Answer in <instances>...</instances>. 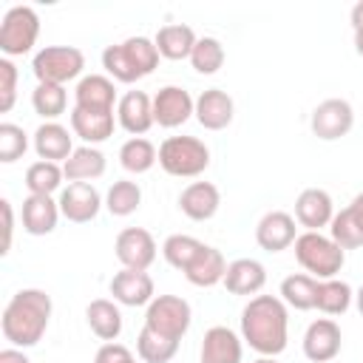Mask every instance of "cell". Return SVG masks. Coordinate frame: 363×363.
Returning <instances> with one entry per match:
<instances>
[{
	"instance_id": "1",
	"label": "cell",
	"mask_w": 363,
	"mask_h": 363,
	"mask_svg": "<svg viewBox=\"0 0 363 363\" xmlns=\"http://www.w3.org/2000/svg\"><path fill=\"white\" fill-rule=\"evenodd\" d=\"M241 340L261 357H278L289 340V312L275 295H252L241 309Z\"/></svg>"
},
{
	"instance_id": "2",
	"label": "cell",
	"mask_w": 363,
	"mask_h": 363,
	"mask_svg": "<svg viewBox=\"0 0 363 363\" xmlns=\"http://www.w3.org/2000/svg\"><path fill=\"white\" fill-rule=\"evenodd\" d=\"M51 309H54V303H51V295L45 289L28 286V289L14 292L3 309V318H0L3 337L17 349L37 346L48 329Z\"/></svg>"
},
{
	"instance_id": "3",
	"label": "cell",
	"mask_w": 363,
	"mask_h": 363,
	"mask_svg": "<svg viewBox=\"0 0 363 363\" xmlns=\"http://www.w3.org/2000/svg\"><path fill=\"white\" fill-rule=\"evenodd\" d=\"M159 48L150 37H128L122 43H113L102 51V68L113 82H136L142 77H150L159 65Z\"/></svg>"
},
{
	"instance_id": "4",
	"label": "cell",
	"mask_w": 363,
	"mask_h": 363,
	"mask_svg": "<svg viewBox=\"0 0 363 363\" xmlns=\"http://www.w3.org/2000/svg\"><path fill=\"white\" fill-rule=\"evenodd\" d=\"M292 247H295L298 264L318 281L335 278L346 264V250L340 244H335L332 235H323V233H315V230L301 233Z\"/></svg>"
},
{
	"instance_id": "5",
	"label": "cell",
	"mask_w": 363,
	"mask_h": 363,
	"mask_svg": "<svg viewBox=\"0 0 363 363\" xmlns=\"http://www.w3.org/2000/svg\"><path fill=\"white\" fill-rule=\"evenodd\" d=\"M159 167L176 179H196L210 167V147L199 136H167L159 145Z\"/></svg>"
},
{
	"instance_id": "6",
	"label": "cell",
	"mask_w": 363,
	"mask_h": 363,
	"mask_svg": "<svg viewBox=\"0 0 363 363\" xmlns=\"http://www.w3.org/2000/svg\"><path fill=\"white\" fill-rule=\"evenodd\" d=\"M82 68H85V54L77 45H45L31 60V71L37 82H51V85H65L77 79Z\"/></svg>"
},
{
	"instance_id": "7",
	"label": "cell",
	"mask_w": 363,
	"mask_h": 363,
	"mask_svg": "<svg viewBox=\"0 0 363 363\" xmlns=\"http://www.w3.org/2000/svg\"><path fill=\"white\" fill-rule=\"evenodd\" d=\"M40 37V14L31 6H11L0 23V51L6 57H23Z\"/></svg>"
},
{
	"instance_id": "8",
	"label": "cell",
	"mask_w": 363,
	"mask_h": 363,
	"mask_svg": "<svg viewBox=\"0 0 363 363\" xmlns=\"http://www.w3.org/2000/svg\"><path fill=\"white\" fill-rule=\"evenodd\" d=\"M190 323H193V309L182 295H156L145 309V326L170 340H182Z\"/></svg>"
},
{
	"instance_id": "9",
	"label": "cell",
	"mask_w": 363,
	"mask_h": 363,
	"mask_svg": "<svg viewBox=\"0 0 363 363\" xmlns=\"http://www.w3.org/2000/svg\"><path fill=\"white\" fill-rule=\"evenodd\" d=\"M352 125H354V111L346 99H337V96L318 102L312 111V119H309L312 133L323 142H335V139L346 136L352 130Z\"/></svg>"
},
{
	"instance_id": "10",
	"label": "cell",
	"mask_w": 363,
	"mask_h": 363,
	"mask_svg": "<svg viewBox=\"0 0 363 363\" xmlns=\"http://www.w3.org/2000/svg\"><path fill=\"white\" fill-rule=\"evenodd\" d=\"M60 213L71 221V224H88L99 216L102 210V196L99 190L91 184V182H68L62 190H60Z\"/></svg>"
},
{
	"instance_id": "11",
	"label": "cell",
	"mask_w": 363,
	"mask_h": 363,
	"mask_svg": "<svg viewBox=\"0 0 363 363\" xmlns=\"http://www.w3.org/2000/svg\"><path fill=\"white\" fill-rule=\"evenodd\" d=\"M113 252L122 264V269H145L156 261V241L145 227H125L116 241H113Z\"/></svg>"
},
{
	"instance_id": "12",
	"label": "cell",
	"mask_w": 363,
	"mask_h": 363,
	"mask_svg": "<svg viewBox=\"0 0 363 363\" xmlns=\"http://www.w3.org/2000/svg\"><path fill=\"white\" fill-rule=\"evenodd\" d=\"M196 113V99L182 85H164L153 96V122L159 128H179Z\"/></svg>"
},
{
	"instance_id": "13",
	"label": "cell",
	"mask_w": 363,
	"mask_h": 363,
	"mask_svg": "<svg viewBox=\"0 0 363 363\" xmlns=\"http://www.w3.org/2000/svg\"><path fill=\"white\" fill-rule=\"evenodd\" d=\"M340 346H343V335H340V326L332 318H318L303 332V354L312 363L335 360L340 354Z\"/></svg>"
},
{
	"instance_id": "14",
	"label": "cell",
	"mask_w": 363,
	"mask_h": 363,
	"mask_svg": "<svg viewBox=\"0 0 363 363\" xmlns=\"http://www.w3.org/2000/svg\"><path fill=\"white\" fill-rule=\"evenodd\" d=\"M295 230H298L295 227V216H289L284 210H269L255 224V241L267 252H281V250L295 244V238H298Z\"/></svg>"
},
{
	"instance_id": "15",
	"label": "cell",
	"mask_w": 363,
	"mask_h": 363,
	"mask_svg": "<svg viewBox=\"0 0 363 363\" xmlns=\"http://www.w3.org/2000/svg\"><path fill=\"white\" fill-rule=\"evenodd\" d=\"M108 289H111L113 301L122 306H147L156 298L153 278L145 269H119L111 278Z\"/></svg>"
},
{
	"instance_id": "16",
	"label": "cell",
	"mask_w": 363,
	"mask_h": 363,
	"mask_svg": "<svg viewBox=\"0 0 363 363\" xmlns=\"http://www.w3.org/2000/svg\"><path fill=\"white\" fill-rule=\"evenodd\" d=\"M116 122L130 136L147 133L156 125L153 122V96H147L145 91H128V94H122L119 96V105H116Z\"/></svg>"
},
{
	"instance_id": "17",
	"label": "cell",
	"mask_w": 363,
	"mask_h": 363,
	"mask_svg": "<svg viewBox=\"0 0 363 363\" xmlns=\"http://www.w3.org/2000/svg\"><path fill=\"white\" fill-rule=\"evenodd\" d=\"M335 218V201L320 187H306L295 199V221L306 230L320 233V227H329Z\"/></svg>"
},
{
	"instance_id": "18",
	"label": "cell",
	"mask_w": 363,
	"mask_h": 363,
	"mask_svg": "<svg viewBox=\"0 0 363 363\" xmlns=\"http://www.w3.org/2000/svg\"><path fill=\"white\" fill-rule=\"evenodd\" d=\"M244 357V340L230 326H210L201 340L199 360L201 363H241Z\"/></svg>"
},
{
	"instance_id": "19",
	"label": "cell",
	"mask_w": 363,
	"mask_h": 363,
	"mask_svg": "<svg viewBox=\"0 0 363 363\" xmlns=\"http://www.w3.org/2000/svg\"><path fill=\"white\" fill-rule=\"evenodd\" d=\"M235 113V102L227 91L221 88H207L196 96V119L204 130H224L233 122Z\"/></svg>"
},
{
	"instance_id": "20",
	"label": "cell",
	"mask_w": 363,
	"mask_h": 363,
	"mask_svg": "<svg viewBox=\"0 0 363 363\" xmlns=\"http://www.w3.org/2000/svg\"><path fill=\"white\" fill-rule=\"evenodd\" d=\"M221 207V193L213 182H190L179 193V210L190 221H210Z\"/></svg>"
},
{
	"instance_id": "21",
	"label": "cell",
	"mask_w": 363,
	"mask_h": 363,
	"mask_svg": "<svg viewBox=\"0 0 363 363\" xmlns=\"http://www.w3.org/2000/svg\"><path fill=\"white\" fill-rule=\"evenodd\" d=\"M74 105L88 108V111H113V105H119L113 79L108 74L79 77V82L74 88Z\"/></svg>"
},
{
	"instance_id": "22",
	"label": "cell",
	"mask_w": 363,
	"mask_h": 363,
	"mask_svg": "<svg viewBox=\"0 0 363 363\" xmlns=\"http://www.w3.org/2000/svg\"><path fill=\"white\" fill-rule=\"evenodd\" d=\"M113 111H88V108H71V130L79 136L85 145H99L113 136Z\"/></svg>"
},
{
	"instance_id": "23",
	"label": "cell",
	"mask_w": 363,
	"mask_h": 363,
	"mask_svg": "<svg viewBox=\"0 0 363 363\" xmlns=\"http://www.w3.org/2000/svg\"><path fill=\"white\" fill-rule=\"evenodd\" d=\"M267 284V269L255 258H235L227 264L224 286L230 295H258Z\"/></svg>"
},
{
	"instance_id": "24",
	"label": "cell",
	"mask_w": 363,
	"mask_h": 363,
	"mask_svg": "<svg viewBox=\"0 0 363 363\" xmlns=\"http://www.w3.org/2000/svg\"><path fill=\"white\" fill-rule=\"evenodd\" d=\"M60 204L51 199V196H28L23 201V230L28 235H48L57 230V221H60Z\"/></svg>"
},
{
	"instance_id": "25",
	"label": "cell",
	"mask_w": 363,
	"mask_h": 363,
	"mask_svg": "<svg viewBox=\"0 0 363 363\" xmlns=\"http://www.w3.org/2000/svg\"><path fill=\"white\" fill-rule=\"evenodd\" d=\"M34 150L45 162H57V164L68 162V156L74 153V142H71L68 128L60 122H43L34 130Z\"/></svg>"
},
{
	"instance_id": "26",
	"label": "cell",
	"mask_w": 363,
	"mask_h": 363,
	"mask_svg": "<svg viewBox=\"0 0 363 363\" xmlns=\"http://www.w3.org/2000/svg\"><path fill=\"white\" fill-rule=\"evenodd\" d=\"M153 43L164 60H190L199 37L187 23H170V26H162L156 31Z\"/></svg>"
},
{
	"instance_id": "27",
	"label": "cell",
	"mask_w": 363,
	"mask_h": 363,
	"mask_svg": "<svg viewBox=\"0 0 363 363\" xmlns=\"http://www.w3.org/2000/svg\"><path fill=\"white\" fill-rule=\"evenodd\" d=\"M224 275H227V261H224V252L216 250V247H207L196 255V261L184 269V278L193 284V286H216V284H224Z\"/></svg>"
},
{
	"instance_id": "28",
	"label": "cell",
	"mask_w": 363,
	"mask_h": 363,
	"mask_svg": "<svg viewBox=\"0 0 363 363\" xmlns=\"http://www.w3.org/2000/svg\"><path fill=\"white\" fill-rule=\"evenodd\" d=\"M85 320L91 326V332L105 340V343H113L119 335H122V312L113 301L108 298H96L85 306Z\"/></svg>"
},
{
	"instance_id": "29",
	"label": "cell",
	"mask_w": 363,
	"mask_h": 363,
	"mask_svg": "<svg viewBox=\"0 0 363 363\" xmlns=\"http://www.w3.org/2000/svg\"><path fill=\"white\" fill-rule=\"evenodd\" d=\"M62 173L68 182H94L105 173V153L94 145H79L68 162H62Z\"/></svg>"
},
{
	"instance_id": "30",
	"label": "cell",
	"mask_w": 363,
	"mask_h": 363,
	"mask_svg": "<svg viewBox=\"0 0 363 363\" xmlns=\"http://www.w3.org/2000/svg\"><path fill=\"white\" fill-rule=\"evenodd\" d=\"M156 162H159V150H156V145H153L150 139H145V136H130V139L122 142V147H119V164H122V170H128V173H133V176L147 173Z\"/></svg>"
},
{
	"instance_id": "31",
	"label": "cell",
	"mask_w": 363,
	"mask_h": 363,
	"mask_svg": "<svg viewBox=\"0 0 363 363\" xmlns=\"http://www.w3.org/2000/svg\"><path fill=\"white\" fill-rule=\"evenodd\" d=\"M315 298H318V278L303 275V272H292L281 281V301L298 312L315 309Z\"/></svg>"
},
{
	"instance_id": "32",
	"label": "cell",
	"mask_w": 363,
	"mask_h": 363,
	"mask_svg": "<svg viewBox=\"0 0 363 363\" xmlns=\"http://www.w3.org/2000/svg\"><path fill=\"white\" fill-rule=\"evenodd\" d=\"M62 164L57 162H45V159H37L28 164L26 170V187H28V196H51L62 187Z\"/></svg>"
},
{
	"instance_id": "33",
	"label": "cell",
	"mask_w": 363,
	"mask_h": 363,
	"mask_svg": "<svg viewBox=\"0 0 363 363\" xmlns=\"http://www.w3.org/2000/svg\"><path fill=\"white\" fill-rule=\"evenodd\" d=\"M354 301V292L346 281L340 278H329V281H318V298H315V309L323 315H343L349 312Z\"/></svg>"
},
{
	"instance_id": "34",
	"label": "cell",
	"mask_w": 363,
	"mask_h": 363,
	"mask_svg": "<svg viewBox=\"0 0 363 363\" xmlns=\"http://www.w3.org/2000/svg\"><path fill=\"white\" fill-rule=\"evenodd\" d=\"M31 105H34V113H40L45 122H54L68 108V91L65 85L37 82V88L31 91Z\"/></svg>"
},
{
	"instance_id": "35",
	"label": "cell",
	"mask_w": 363,
	"mask_h": 363,
	"mask_svg": "<svg viewBox=\"0 0 363 363\" xmlns=\"http://www.w3.org/2000/svg\"><path fill=\"white\" fill-rule=\"evenodd\" d=\"M139 204H142V187H139L136 182H130V179L113 182V184L108 187V193H105V207H108V213L116 216V218H125V216L136 213Z\"/></svg>"
},
{
	"instance_id": "36",
	"label": "cell",
	"mask_w": 363,
	"mask_h": 363,
	"mask_svg": "<svg viewBox=\"0 0 363 363\" xmlns=\"http://www.w3.org/2000/svg\"><path fill=\"white\" fill-rule=\"evenodd\" d=\"M179 352V340H170L147 326H142L139 337H136V354L145 360V363H170Z\"/></svg>"
},
{
	"instance_id": "37",
	"label": "cell",
	"mask_w": 363,
	"mask_h": 363,
	"mask_svg": "<svg viewBox=\"0 0 363 363\" xmlns=\"http://www.w3.org/2000/svg\"><path fill=\"white\" fill-rule=\"evenodd\" d=\"M329 235H332V241L340 244L343 250H357V247H363V221H360V216L352 210V204L343 207L340 213H335V218H332V224H329Z\"/></svg>"
},
{
	"instance_id": "38",
	"label": "cell",
	"mask_w": 363,
	"mask_h": 363,
	"mask_svg": "<svg viewBox=\"0 0 363 363\" xmlns=\"http://www.w3.org/2000/svg\"><path fill=\"white\" fill-rule=\"evenodd\" d=\"M201 250H204V244H201L199 238H193V235H184V233H173V235H167L164 244H162L164 261H167L170 267L182 269V272L196 261V255H199Z\"/></svg>"
},
{
	"instance_id": "39",
	"label": "cell",
	"mask_w": 363,
	"mask_h": 363,
	"mask_svg": "<svg viewBox=\"0 0 363 363\" xmlns=\"http://www.w3.org/2000/svg\"><path fill=\"white\" fill-rule=\"evenodd\" d=\"M224 45H221V40H216V37H199V43H196V48H193V54H190V65L199 71V74H216L221 65H224Z\"/></svg>"
},
{
	"instance_id": "40",
	"label": "cell",
	"mask_w": 363,
	"mask_h": 363,
	"mask_svg": "<svg viewBox=\"0 0 363 363\" xmlns=\"http://www.w3.org/2000/svg\"><path fill=\"white\" fill-rule=\"evenodd\" d=\"M28 150V136L14 122H0V162L11 164Z\"/></svg>"
},
{
	"instance_id": "41",
	"label": "cell",
	"mask_w": 363,
	"mask_h": 363,
	"mask_svg": "<svg viewBox=\"0 0 363 363\" xmlns=\"http://www.w3.org/2000/svg\"><path fill=\"white\" fill-rule=\"evenodd\" d=\"M17 99V65L3 57L0 60V111L9 113Z\"/></svg>"
},
{
	"instance_id": "42",
	"label": "cell",
	"mask_w": 363,
	"mask_h": 363,
	"mask_svg": "<svg viewBox=\"0 0 363 363\" xmlns=\"http://www.w3.org/2000/svg\"><path fill=\"white\" fill-rule=\"evenodd\" d=\"M94 363H136V357H133V352L128 346H122V343L113 340V343H102L96 349Z\"/></svg>"
},
{
	"instance_id": "43",
	"label": "cell",
	"mask_w": 363,
	"mask_h": 363,
	"mask_svg": "<svg viewBox=\"0 0 363 363\" xmlns=\"http://www.w3.org/2000/svg\"><path fill=\"white\" fill-rule=\"evenodd\" d=\"M0 210H3V255H9L11 250V235H14V210L9 199H0Z\"/></svg>"
},
{
	"instance_id": "44",
	"label": "cell",
	"mask_w": 363,
	"mask_h": 363,
	"mask_svg": "<svg viewBox=\"0 0 363 363\" xmlns=\"http://www.w3.org/2000/svg\"><path fill=\"white\" fill-rule=\"evenodd\" d=\"M0 363H31V360L26 357L23 349H17V346H6V349L0 352Z\"/></svg>"
},
{
	"instance_id": "45",
	"label": "cell",
	"mask_w": 363,
	"mask_h": 363,
	"mask_svg": "<svg viewBox=\"0 0 363 363\" xmlns=\"http://www.w3.org/2000/svg\"><path fill=\"white\" fill-rule=\"evenodd\" d=\"M349 20H352V28H354V31H363V0L352 6V14H349Z\"/></svg>"
},
{
	"instance_id": "46",
	"label": "cell",
	"mask_w": 363,
	"mask_h": 363,
	"mask_svg": "<svg viewBox=\"0 0 363 363\" xmlns=\"http://www.w3.org/2000/svg\"><path fill=\"white\" fill-rule=\"evenodd\" d=\"M352 210L360 216V221H363V193H357L354 199H352Z\"/></svg>"
},
{
	"instance_id": "47",
	"label": "cell",
	"mask_w": 363,
	"mask_h": 363,
	"mask_svg": "<svg viewBox=\"0 0 363 363\" xmlns=\"http://www.w3.org/2000/svg\"><path fill=\"white\" fill-rule=\"evenodd\" d=\"M354 51L363 57V31H354Z\"/></svg>"
},
{
	"instance_id": "48",
	"label": "cell",
	"mask_w": 363,
	"mask_h": 363,
	"mask_svg": "<svg viewBox=\"0 0 363 363\" xmlns=\"http://www.w3.org/2000/svg\"><path fill=\"white\" fill-rule=\"evenodd\" d=\"M354 303H357V312L363 315V286H360V289L354 292Z\"/></svg>"
},
{
	"instance_id": "49",
	"label": "cell",
	"mask_w": 363,
	"mask_h": 363,
	"mask_svg": "<svg viewBox=\"0 0 363 363\" xmlns=\"http://www.w3.org/2000/svg\"><path fill=\"white\" fill-rule=\"evenodd\" d=\"M252 363H278L275 357H258V360H252Z\"/></svg>"
}]
</instances>
